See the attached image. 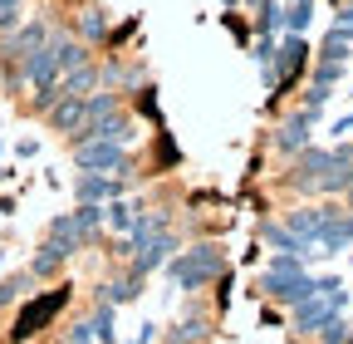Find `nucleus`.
Wrapping results in <instances>:
<instances>
[{
	"label": "nucleus",
	"instance_id": "obj_5",
	"mask_svg": "<svg viewBox=\"0 0 353 344\" xmlns=\"http://www.w3.org/2000/svg\"><path fill=\"white\" fill-rule=\"evenodd\" d=\"M343 305H348V290H339V295H309L304 305H294V329L299 334H319L334 315H343Z\"/></svg>",
	"mask_w": 353,
	"mask_h": 344
},
{
	"label": "nucleus",
	"instance_id": "obj_25",
	"mask_svg": "<svg viewBox=\"0 0 353 344\" xmlns=\"http://www.w3.org/2000/svg\"><path fill=\"white\" fill-rule=\"evenodd\" d=\"M30 285H34V276H30V271L6 276V280H0V310H6V305H15V300H25V295H34Z\"/></svg>",
	"mask_w": 353,
	"mask_h": 344
},
{
	"label": "nucleus",
	"instance_id": "obj_7",
	"mask_svg": "<svg viewBox=\"0 0 353 344\" xmlns=\"http://www.w3.org/2000/svg\"><path fill=\"white\" fill-rule=\"evenodd\" d=\"M182 251V241H176V231H162V236H148L138 251L128 256V271H138V276H152V271H162L172 256Z\"/></svg>",
	"mask_w": 353,
	"mask_h": 344
},
{
	"label": "nucleus",
	"instance_id": "obj_10",
	"mask_svg": "<svg viewBox=\"0 0 353 344\" xmlns=\"http://www.w3.org/2000/svg\"><path fill=\"white\" fill-rule=\"evenodd\" d=\"M128 182H132V178H108V172H79V178H74V197H79V202H99V207H108V202H118V197L128 192Z\"/></svg>",
	"mask_w": 353,
	"mask_h": 344
},
{
	"label": "nucleus",
	"instance_id": "obj_32",
	"mask_svg": "<svg viewBox=\"0 0 353 344\" xmlns=\"http://www.w3.org/2000/svg\"><path fill=\"white\" fill-rule=\"evenodd\" d=\"M216 6H226V10H236V6H241V0H216Z\"/></svg>",
	"mask_w": 353,
	"mask_h": 344
},
{
	"label": "nucleus",
	"instance_id": "obj_19",
	"mask_svg": "<svg viewBox=\"0 0 353 344\" xmlns=\"http://www.w3.org/2000/svg\"><path fill=\"white\" fill-rule=\"evenodd\" d=\"M167 334H172V339H182V344H201V339L211 334V320H206L201 310H192V315H182V320H176Z\"/></svg>",
	"mask_w": 353,
	"mask_h": 344
},
{
	"label": "nucleus",
	"instance_id": "obj_34",
	"mask_svg": "<svg viewBox=\"0 0 353 344\" xmlns=\"http://www.w3.org/2000/svg\"><path fill=\"white\" fill-rule=\"evenodd\" d=\"M241 6H250V10H255V6H260V0H241Z\"/></svg>",
	"mask_w": 353,
	"mask_h": 344
},
{
	"label": "nucleus",
	"instance_id": "obj_15",
	"mask_svg": "<svg viewBox=\"0 0 353 344\" xmlns=\"http://www.w3.org/2000/svg\"><path fill=\"white\" fill-rule=\"evenodd\" d=\"M50 50H54V59H59V74L94 64V59H88V45H83V39H69V35H50Z\"/></svg>",
	"mask_w": 353,
	"mask_h": 344
},
{
	"label": "nucleus",
	"instance_id": "obj_24",
	"mask_svg": "<svg viewBox=\"0 0 353 344\" xmlns=\"http://www.w3.org/2000/svg\"><path fill=\"white\" fill-rule=\"evenodd\" d=\"M314 20V0H285V35H304Z\"/></svg>",
	"mask_w": 353,
	"mask_h": 344
},
{
	"label": "nucleus",
	"instance_id": "obj_21",
	"mask_svg": "<svg viewBox=\"0 0 353 344\" xmlns=\"http://www.w3.org/2000/svg\"><path fill=\"white\" fill-rule=\"evenodd\" d=\"M88 325H94V339L99 344H118V305H108V300H99V310H94V320H88Z\"/></svg>",
	"mask_w": 353,
	"mask_h": 344
},
{
	"label": "nucleus",
	"instance_id": "obj_26",
	"mask_svg": "<svg viewBox=\"0 0 353 344\" xmlns=\"http://www.w3.org/2000/svg\"><path fill=\"white\" fill-rule=\"evenodd\" d=\"M343 69H348V64H339V59H319L314 69H309V84H319V89H334V84L343 79Z\"/></svg>",
	"mask_w": 353,
	"mask_h": 344
},
{
	"label": "nucleus",
	"instance_id": "obj_23",
	"mask_svg": "<svg viewBox=\"0 0 353 344\" xmlns=\"http://www.w3.org/2000/svg\"><path fill=\"white\" fill-rule=\"evenodd\" d=\"M79 39H83V45H94V39H108V15H103L99 6H88V10L79 15Z\"/></svg>",
	"mask_w": 353,
	"mask_h": 344
},
{
	"label": "nucleus",
	"instance_id": "obj_17",
	"mask_svg": "<svg viewBox=\"0 0 353 344\" xmlns=\"http://www.w3.org/2000/svg\"><path fill=\"white\" fill-rule=\"evenodd\" d=\"M255 35H270V39H280L285 35V0H260L255 6V25H250Z\"/></svg>",
	"mask_w": 353,
	"mask_h": 344
},
{
	"label": "nucleus",
	"instance_id": "obj_31",
	"mask_svg": "<svg viewBox=\"0 0 353 344\" xmlns=\"http://www.w3.org/2000/svg\"><path fill=\"white\" fill-rule=\"evenodd\" d=\"M329 133H334V138H343V133H353V113H343V118H339V123L329 128Z\"/></svg>",
	"mask_w": 353,
	"mask_h": 344
},
{
	"label": "nucleus",
	"instance_id": "obj_28",
	"mask_svg": "<svg viewBox=\"0 0 353 344\" xmlns=\"http://www.w3.org/2000/svg\"><path fill=\"white\" fill-rule=\"evenodd\" d=\"M265 271H275V276H299V271H304V256H280V251H275Z\"/></svg>",
	"mask_w": 353,
	"mask_h": 344
},
{
	"label": "nucleus",
	"instance_id": "obj_35",
	"mask_svg": "<svg viewBox=\"0 0 353 344\" xmlns=\"http://www.w3.org/2000/svg\"><path fill=\"white\" fill-rule=\"evenodd\" d=\"M348 344H353V325H348Z\"/></svg>",
	"mask_w": 353,
	"mask_h": 344
},
{
	"label": "nucleus",
	"instance_id": "obj_27",
	"mask_svg": "<svg viewBox=\"0 0 353 344\" xmlns=\"http://www.w3.org/2000/svg\"><path fill=\"white\" fill-rule=\"evenodd\" d=\"M348 325H353V320L334 315V320H329V325H324V329H319L314 339H319V344H348Z\"/></svg>",
	"mask_w": 353,
	"mask_h": 344
},
{
	"label": "nucleus",
	"instance_id": "obj_11",
	"mask_svg": "<svg viewBox=\"0 0 353 344\" xmlns=\"http://www.w3.org/2000/svg\"><path fill=\"white\" fill-rule=\"evenodd\" d=\"M44 123H50L54 133H64V138L74 143L83 128H88V104H83V94H64L50 113H44Z\"/></svg>",
	"mask_w": 353,
	"mask_h": 344
},
{
	"label": "nucleus",
	"instance_id": "obj_8",
	"mask_svg": "<svg viewBox=\"0 0 353 344\" xmlns=\"http://www.w3.org/2000/svg\"><path fill=\"white\" fill-rule=\"evenodd\" d=\"M314 128H319V113H309V108H294L280 128H275V148L285 153V157H294V153H304L309 143H314Z\"/></svg>",
	"mask_w": 353,
	"mask_h": 344
},
{
	"label": "nucleus",
	"instance_id": "obj_37",
	"mask_svg": "<svg viewBox=\"0 0 353 344\" xmlns=\"http://www.w3.org/2000/svg\"><path fill=\"white\" fill-rule=\"evenodd\" d=\"M0 153H6V143H0Z\"/></svg>",
	"mask_w": 353,
	"mask_h": 344
},
{
	"label": "nucleus",
	"instance_id": "obj_2",
	"mask_svg": "<svg viewBox=\"0 0 353 344\" xmlns=\"http://www.w3.org/2000/svg\"><path fill=\"white\" fill-rule=\"evenodd\" d=\"M309 69V39L304 35H280V50H275V64H270V79H265V89H270L275 99H285L299 74Z\"/></svg>",
	"mask_w": 353,
	"mask_h": 344
},
{
	"label": "nucleus",
	"instance_id": "obj_4",
	"mask_svg": "<svg viewBox=\"0 0 353 344\" xmlns=\"http://www.w3.org/2000/svg\"><path fill=\"white\" fill-rule=\"evenodd\" d=\"M74 162L79 172H108V178H132V153L123 143H74Z\"/></svg>",
	"mask_w": 353,
	"mask_h": 344
},
{
	"label": "nucleus",
	"instance_id": "obj_36",
	"mask_svg": "<svg viewBox=\"0 0 353 344\" xmlns=\"http://www.w3.org/2000/svg\"><path fill=\"white\" fill-rule=\"evenodd\" d=\"M0 266H6V256H0Z\"/></svg>",
	"mask_w": 353,
	"mask_h": 344
},
{
	"label": "nucleus",
	"instance_id": "obj_12",
	"mask_svg": "<svg viewBox=\"0 0 353 344\" xmlns=\"http://www.w3.org/2000/svg\"><path fill=\"white\" fill-rule=\"evenodd\" d=\"M20 79L30 84V94H44V89H54V84L64 79L59 74V59H54V50L44 45V50H34L25 64H20Z\"/></svg>",
	"mask_w": 353,
	"mask_h": 344
},
{
	"label": "nucleus",
	"instance_id": "obj_29",
	"mask_svg": "<svg viewBox=\"0 0 353 344\" xmlns=\"http://www.w3.org/2000/svg\"><path fill=\"white\" fill-rule=\"evenodd\" d=\"M64 344H99V339H94V325H88V320H79V325H69V334H64Z\"/></svg>",
	"mask_w": 353,
	"mask_h": 344
},
{
	"label": "nucleus",
	"instance_id": "obj_20",
	"mask_svg": "<svg viewBox=\"0 0 353 344\" xmlns=\"http://www.w3.org/2000/svg\"><path fill=\"white\" fill-rule=\"evenodd\" d=\"M138 211H143V207H132V202H123V197H118V202H108V207H103V227H113L118 236H128V231H132V222H138Z\"/></svg>",
	"mask_w": 353,
	"mask_h": 344
},
{
	"label": "nucleus",
	"instance_id": "obj_1",
	"mask_svg": "<svg viewBox=\"0 0 353 344\" xmlns=\"http://www.w3.org/2000/svg\"><path fill=\"white\" fill-rule=\"evenodd\" d=\"M167 276L176 280V290H206L216 285L221 276H226V251H221L216 241H201V246H187V251H176L172 261H167Z\"/></svg>",
	"mask_w": 353,
	"mask_h": 344
},
{
	"label": "nucleus",
	"instance_id": "obj_9",
	"mask_svg": "<svg viewBox=\"0 0 353 344\" xmlns=\"http://www.w3.org/2000/svg\"><path fill=\"white\" fill-rule=\"evenodd\" d=\"M334 202H319V207H294V211H285V227L299 236V241H309V246H314L319 251V236H324V227L334 222Z\"/></svg>",
	"mask_w": 353,
	"mask_h": 344
},
{
	"label": "nucleus",
	"instance_id": "obj_22",
	"mask_svg": "<svg viewBox=\"0 0 353 344\" xmlns=\"http://www.w3.org/2000/svg\"><path fill=\"white\" fill-rule=\"evenodd\" d=\"M99 79H103V74H99L94 64H83V69H69V74L59 79V89H64V94H94Z\"/></svg>",
	"mask_w": 353,
	"mask_h": 344
},
{
	"label": "nucleus",
	"instance_id": "obj_16",
	"mask_svg": "<svg viewBox=\"0 0 353 344\" xmlns=\"http://www.w3.org/2000/svg\"><path fill=\"white\" fill-rule=\"evenodd\" d=\"M348 55H353V30L334 20V25L324 30V39H319V59H339V64H348Z\"/></svg>",
	"mask_w": 353,
	"mask_h": 344
},
{
	"label": "nucleus",
	"instance_id": "obj_30",
	"mask_svg": "<svg viewBox=\"0 0 353 344\" xmlns=\"http://www.w3.org/2000/svg\"><path fill=\"white\" fill-rule=\"evenodd\" d=\"M132 344H157V325H152V320H148V325H143V329H138V339H132Z\"/></svg>",
	"mask_w": 353,
	"mask_h": 344
},
{
	"label": "nucleus",
	"instance_id": "obj_13",
	"mask_svg": "<svg viewBox=\"0 0 353 344\" xmlns=\"http://www.w3.org/2000/svg\"><path fill=\"white\" fill-rule=\"evenodd\" d=\"M260 241L270 246V251H280V256H304V261H309V256H319L309 241H299L285 222H260Z\"/></svg>",
	"mask_w": 353,
	"mask_h": 344
},
{
	"label": "nucleus",
	"instance_id": "obj_14",
	"mask_svg": "<svg viewBox=\"0 0 353 344\" xmlns=\"http://www.w3.org/2000/svg\"><path fill=\"white\" fill-rule=\"evenodd\" d=\"M64 261H69V251H64L59 241H50V236H44V241H39V251L30 256V266H25V271H30L34 280H54V276L64 271Z\"/></svg>",
	"mask_w": 353,
	"mask_h": 344
},
{
	"label": "nucleus",
	"instance_id": "obj_6",
	"mask_svg": "<svg viewBox=\"0 0 353 344\" xmlns=\"http://www.w3.org/2000/svg\"><path fill=\"white\" fill-rule=\"evenodd\" d=\"M260 290L294 310V305H304L309 295H319V280L309 276V271H299V276H275V271H265V276H260Z\"/></svg>",
	"mask_w": 353,
	"mask_h": 344
},
{
	"label": "nucleus",
	"instance_id": "obj_33",
	"mask_svg": "<svg viewBox=\"0 0 353 344\" xmlns=\"http://www.w3.org/2000/svg\"><path fill=\"white\" fill-rule=\"evenodd\" d=\"M162 344H182V339H172V334H162Z\"/></svg>",
	"mask_w": 353,
	"mask_h": 344
},
{
	"label": "nucleus",
	"instance_id": "obj_3",
	"mask_svg": "<svg viewBox=\"0 0 353 344\" xmlns=\"http://www.w3.org/2000/svg\"><path fill=\"white\" fill-rule=\"evenodd\" d=\"M69 305V285H59V290H50V295H30V305L20 310V320H15V329H10V344H30L44 325H54V315Z\"/></svg>",
	"mask_w": 353,
	"mask_h": 344
},
{
	"label": "nucleus",
	"instance_id": "obj_18",
	"mask_svg": "<svg viewBox=\"0 0 353 344\" xmlns=\"http://www.w3.org/2000/svg\"><path fill=\"white\" fill-rule=\"evenodd\" d=\"M143 280H148V276L128 271L123 280H108V285L99 290V300H108V305H128V300H138V295H143Z\"/></svg>",
	"mask_w": 353,
	"mask_h": 344
}]
</instances>
